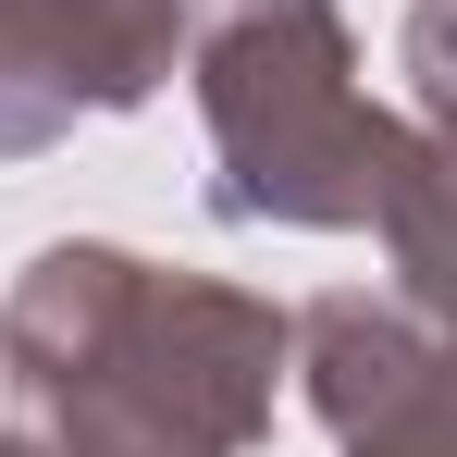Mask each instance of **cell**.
I'll return each instance as SVG.
<instances>
[{"label": "cell", "mask_w": 457, "mask_h": 457, "mask_svg": "<svg viewBox=\"0 0 457 457\" xmlns=\"http://www.w3.org/2000/svg\"><path fill=\"white\" fill-rule=\"evenodd\" d=\"M0 457H50V445H37V433H0Z\"/></svg>", "instance_id": "cell-7"}, {"label": "cell", "mask_w": 457, "mask_h": 457, "mask_svg": "<svg viewBox=\"0 0 457 457\" xmlns=\"http://www.w3.org/2000/svg\"><path fill=\"white\" fill-rule=\"evenodd\" d=\"M383 260H395V297L457 334V112H408V161H395V198H383Z\"/></svg>", "instance_id": "cell-5"}, {"label": "cell", "mask_w": 457, "mask_h": 457, "mask_svg": "<svg viewBox=\"0 0 457 457\" xmlns=\"http://www.w3.org/2000/svg\"><path fill=\"white\" fill-rule=\"evenodd\" d=\"M186 87L211 124V211L285 235H359L395 198L408 112L359 99L334 0H186Z\"/></svg>", "instance_id": "cell-2"}, {"label": "cell", "mask_w": 457, "mask_h": 457, "mask_svg": "<svg viewBox=\"0 0 457 457\" xmlns=\"http://www.w3.org/2000/svg\"><path fill=\"white\" fill-rule=\"evenodd\" d=\"M186 75V0H0V161L62 149Z\"/></svg>", "instance_id": "cell-3"}, {"label": "cell", "mask_w": 457, "mask_h": 457, "mask_svg": "<svg viewBox=\"0 0 457 457\" xmlns=\"http://www.w3.org/2000/svg\"><path fill=\"white\" fill-rule=\"evenodd\" d=\"M395 62H408V99L420 112H457V0H408Z\"/></svg>", "instance_id": "cell-6"}, {"label": "cell", "mask_w": 457, "mask_h": 457, "mask_svg": "<svg viewBox=\"0 0 457 457\" xmlns=\"http://www.w3.org/2000/svg\"><path fill=\"white\" fill-rule=\"evenodd\" d=\"M297 395L346 457H457V334L408 297H309Z\"/></svg>", "instance_id": "cell-4"}, {"label": "cell", "mask_w": 457, "mask_h": 457, "mask_svg": "<svg viewBox=\"0 0 457 457\" xmlns=\"http://www.w3.org/2000/svg\"><path fill=\"white\" fill-rule=\"evenodd\" d=\"M297 371V309L62 235L0 297V383L50 457H247Z\"/></svg>", "instance_id": "cell-1"}]
</instances>
